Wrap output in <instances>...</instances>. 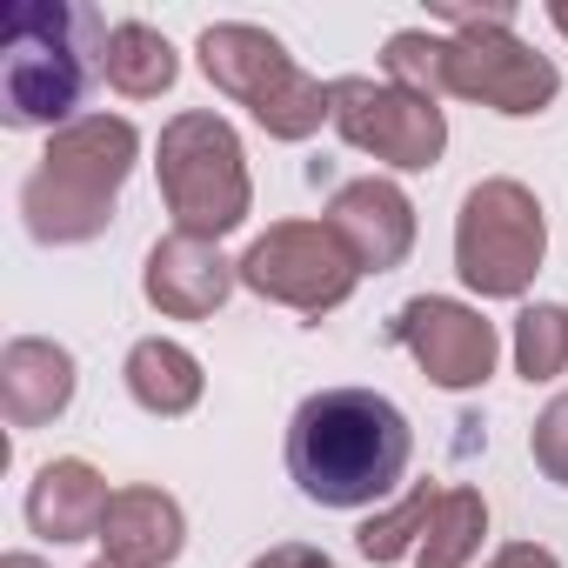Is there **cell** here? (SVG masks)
<instances>
[{
    "label": "cell",
    "mask_w": 568,
    "mask_h": 568,
    "mask_svg": "<svg viewBox=\"0 0 568 568\" xmlns=\"http://www.w3.org/2000/svg\"><path fill=\"white\" fill-rule=\"evenodd\" d=\"M548 261V214L528 181L488 174L455 207V274L481 302H528Z\"/></svg>",
    "instance_id": "8992f818"
},
{
    "label": "cell",
    "mask_w": 568,
    "mask_h": 568,
    "mask_svg": "<svg viewBox=\"0 0 568 568\" xmlns=\"http://www.w3.org/2000/svg\"><path fill=\"white\" fill-rule=\"evenodd\" d=\"M488 568H561V555L541 548V541H508V548H495Z\"/></svg>",
    "instance_id": "cb8c5ba5"
},
{
    "label": "cell",
    "mask_w": 568,
    "mask_h": 568,
    "mask_svg": "<svg viewBox=\"0 0 568 568\" xmlns=\"http://www.w3.org/2000/svg\"><path fill=\"white\" fill-rule=\"evenodd\" d=\"M194 61L207 74L214 94H227L234 108H247V121L267 141H315L328 128V81H315L281 34L254 28V21H207L194 41Z\"/></svg>",
    "instance_id": "277c9868"
},
{
    "label": "cell",
    "mask_w": 568,
    "mask_h": 568,
    "mask_svg": "<svg viewBox=\"0 0 568 568\" xmlns=\"http://www.w3.org/2000/svg\"><path fill=\"white\" fill-rule=\"evenodd\" d=\"M322 221L362 261V274H395L415 254V201L395 174H355L328 194Z\"/></svg>",
    "instance_id": "7c38bea8"
},
{
    "label": "cell",
    "mask_w": 568,
    "mask_h": 568,
    "mask_svg": "<svg viewBox=\"0 0 568 568\" xmlns=\"http://www.w3.org/2000/svg\"><path fill=\"white\" fill-rule=\"evenodd\" d=\"M154 181H161V207L174 214V234L227 241L254 214L247 148H241L234 121L214 114V108H181L161 128V141H154Z\"/></svg>",
    "instance_id": "5b68a950"
},
{
    "label": "cell",
    "mask_w": 568,
    "mask_h": 568,
    "mask_svg": "<svg viewBox=\"0 0 568 568\" xmlns=\"http://www.w3.org/2000/svg\"><path fill=\"white\" fill-rule=\"evenodd\" d=\"M481 541H488V495L468 488V481H455V488H442V501L428 515L415 568H468L481 555Z\"/></svg>",
    "instance_id": "ac0fdd59"
},
{
    "label": "cell",
    "mask_w": 568,
    "mask_h": 568,
    "mask_svg": "<svg viewBox=\"0 0 568 568\" xmlns=\"http://www.w3.org/2000/svg\"><path fill=\"white\" fill-rule=\"evenodd\" d=\"M121 382H128V402H134L141 415H154V422H181V415H194L201 395H207L201 355H194L187 342H174V335H141V342L128 348V362H121Z\"/></svg>",
    "instance_id": "2e32d148"
},
{
    "label": "cell",
    "mask_w": 568,
    "mask_h": 568,
    "mask_svg": "<svg viewBox=\"0 0 568 568\" xmlns=\"http://www.w3.org/2000/svg\"><path fill=\"white\" fill-rule=\"evenodd\" d=\"M281 462H288V481L302 501L362 515V508H388V495L402 488L415 462V428L402 402H388L382 388L342 382V388H315L295 402Z\"/></svg>",
    "instance_id": "6da1fadb"
},
{
    "label": "cell",
    "mask_w": 568,
    "mask_h": 568,
    "mask_svg": "<svg viewBox=\"0 0 568 568\" xmlns=\"http://www.w3.org/2000/svg\"><path fill=\"white\" fill-rule=\"evenodd\" d=\"M442 501V481H415L408 495H395L388 508H375L362 528H355V555L375 561V568H395V561H415L422 535H428V515Z\"/></svg>",
    "instance_id": "d6986e66"
},
{
    "label": "cell",
    "mask_w": 568,
    "mask_h": 568,
    "mask_svg": "<svg viewBox=\"0 0 568 568\" xmlns=\"http://www.w3.org/2000/svg\"><path fill=\"white\" fill-rule=\"evenodd\" d=\"M141 168V128L128 114H81L74 128L48 134L41 168L21 181L14 207L41 247L101 241L121 214V187Z\"/></svg>",
    "instance_id": "3957f363"
},
{
    "label": "cell",
    "mask_w": 568,
    "mask_h": 568,
    "mask_svg": "<svg viewBox=\"0 0 568 568\" xmlns=\"http://www.w3.org/2000/svg\"><path fill=\"white\" fill-rule=\"evenodd\" d=\"M241 288L274 302V308H295L308 322L348 308V295L362 288V261L342 247V234L328 221H274L267 234H254L241 247Z\"/></svg>",
    "instance_id": "52a82bcc"
},
{
    "label": "cell",
    "mask_w": 568,
    "mask_h": 568,
    "mask_svg": "<svg viewBox=\"0 0 568 568\" xmlns=\"http://www.w3.org/2000/svg\"><path fill=\"white\" fill-rule=\"evenodd\" d=\"M508 348H515V375H521L528 388L568 375V308H561V302H521Z\"/></svg>",
    "instance_id": "ffe728a7"
},
{
    "label": "cell",
    "mask_w": 568,
    "mask_h": 568,
    "mask_svg": "<svg viewBox=\"0 0 568 568\" xmlns=\"http://www.w3.org/2000/svg\"><path fill=\"white\" fill-rule=\"evenodd\" d=\"M241 288V267L221 254V241H194V234H161L141 261V302L161 322H214Z\"/></svg>",
    "instance_id": "8fae6325"
},
{
    "label": "cell",
    "mask_w": 568,
    "mask_h": 568,
    "mask_svg": "<svg viewBox=\"0 0 568 568\" xmlns=\"http://www.w3.org/2000/svg\"><path fill=\"white\" fill-rule=\"evenodd\" d=\"M181 548H187V508L168 488L154 481L114 488L108 521H101V555L114 568H174Z\"/></svg>",
    "instance_id": "9a60e30c"
},
{
    "label": "cell",
    "mask_w": 568,
    "mask_h": 568,
    "mask_svg": "<svg viewBox=\"0 0 568 568\" xmlns=\"http://www.w3.org/2000/svg\"><path fill=\"white\" fill-rule=\"evenodd\" d=\"M528 455H535V468H541L555 488H568V388L535 415V428H528Z\"/></svg>",
    "instance_id": "7402d4cb"
},
{
    "label": "cell",
    "mask_w": 568,
    "mask_h": 568,
    "mask_svg": "<svg viewBox=\"0 0 568 568\" xmlns=\"http://www.w3.org/2000/svg\"><path fill=\"white\" fill-rule=\"evenodd\" d=\"M81 395V362L74 348L48 342V335H14L8 348H0V415H8V428H48L74 408Z\"/></svg>",
    "instance_id": "4fadbf2b"
},
{
    "label": "cell",
    "mask_w": 568,
    "mask_h": 568,
    "mask_svg": "<svg viewBox=\"0 0 568 568\" xmlns=\"http://www.w3.org/2000/svg\"><path fill=\"white\" fill-rule=\"evenodd\" d=\"M247 568H335V555L315 548V541H274V548H261Z\"/></svg>",
    "instance_id": "603a6c76"
},
{
    "label": "cell",
    "mask_w": 568,
    "mask_h": 568,
    "mask_svg": "<svg viewBox=\"0 0 568 568\" xmlns=\"http://www.w3.org/2000/svg\"><path fill=\"white\" fill-rule=\"evenodd\" d=\"M108 501H114V488H108V475H101L88 455H54V462L34 468L21 515H28V528H34L41 541L68 548V541H101Z\"/></svg>",
    "instance_id": "5bb4252c"
},
{
    "label": "cell",
    "mask_w": 568,
    "mask_h": 568,
    "mask_svg": "<svg viewBox=\"0 0 568 568\" xmlns=\"http://www.w3.org/2000/svg\"><path fill=\"white\" fill-rule=\"evenodd\" d=\"M88 568H114V561H108V555H101V561H88Z\"/></svg>",
    "instance_id": "4316f807"
},
{
    "label": "cell",
    "mask_w": 568,
    "mask_h": 568,
    "mask_svg": "<svg viewBox=\"0 0 568 568\" xmlns=\"http://www.w3.org/2000/svg\"><path fill=\"white\" fill-rule=\"evenodd\" d=\"M328 128L355 154L382 161L388 174H428L448 154V108L428 94H408L395 81H375V74L328 81Z\"/></svg>",
    "instance_id": "ba28073f"
},
{
    "label": "cell",
    "mask_w": 568,
    "mask_h": 568,
    "mask_svg": "<svg viewBox=\"0 0 568 568\" xmlns=\"http://www.w3.org/2000/svg\"><path fill=\"white\" fill-rule=\"evenodd\" d=\"M382 335H388V348L415 355V368L442 395L488 388L495 382V362H501V328L481 308L455 302V295H415V302H402Z\"/></svg>",
    "instance_id": "9c48e42d"
},
{
    "label": "cell",
    "mask_w": 568,
    "mask_h": 568,
    "mask_svg": "<svg viewBox=\"0 0 568 568\" xmlns=\"http://www.w3.org/2000/svg\"><path fill=\"white\" fill-rule=\"evenodd\" d=\"M541 14H548V28H555V34L568 41V0H548V8H541Z\"/></svg>",
    "instance_id": "d4e9b609"
},
{
    "label": "cell",
    "mask_w": 568,
    "mask_h": 568,
    "mask_svg": "<svg viewBox=\"0 0 568 568\" xmlns=\"http://www.w3.org/2000/svg\"><path fill=\"white\" fill-rule=\"evenodd\" d=\"M448 94L475 101L501 121H535L561 94V68L535 54L515 28H462L448 34Z\"/></svg>",
    "instance_id": "30bf717a"
},
{
    "label": "cell",
    "mask_w": 568,
    "mask_h": 568,
    "mask_svg": "<svg viewBox=\"0 0 568 568\" xmlns=\"http://www.w3.org/2000/svg\"><path fill=\"white\" fill-rule=\"evenodd\" d=\"M108 34L114 28L88 0H8L0 8V128L8 134L74 128L101 81Z\"/></svg>",
    "instance_id": "7a4b0ae2"
},
{
    "label": "cell",
    "mask_w": 568,
    "mask_h": 568,
    "mask_svg": "<svg viewBox=\"0 0 568 568\" xmlns=\"http://www.w3.org/2000/svg\"><path fill=\"white\" fill-rule=\"evenodd\" d=\"M101 81L121 101H161L181 81V54L154 21H114L108 54H101Z\"/></svg>",
    "instance_id": "e0dca14e"
},
{
    "label": "cell",
    "mask_w": 568,
    "mask_h": 568,
    "mask_svg": "<svg viewBox=\"0 0 568 568\" xmlns=\"http://www.w3.org/2000/svg\"><path fill=\"white\" fill-rule=\"evenodd\" d=\"M0 568H48L41 555H28V548H14V555H0Z\"/></svg>",
    "instance_id": "484cf974"
},
{
    "label": "cell",
    "mask_w": 568,
    "mask_h": 568,
    "mask_svg": "<svg viewBox=\"0 0 568 568\" xmlns=\"http://www.w3.org/2000/svg\"><path fill=\"white\" fill-rule=\"evenodd\" d=\"M382 81H395L408 94H428V101H448V34L395 28L382 41Z\"/></svg>",
    "instance_id": "44dd1931"
}]
</instances>
